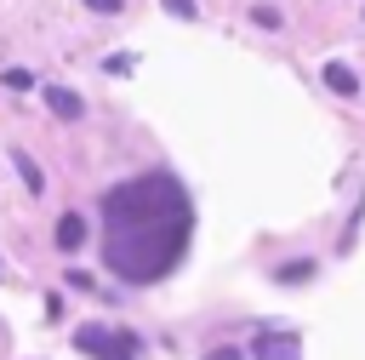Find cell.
<instances>
[{
	"instance_id": "obj_13",
	"label": "cell",
	"mask_w": 365,
	"mask_h": 360,
	"mask_svg": "<svg viewBox=\"0 0 365 360\" xmlns=\"http://www.w3.org/2000/svg\"><path fill=\"white\" fill-rule=\"evenodd\" d=\"M211 360H240V354H234V349H217V354H211Z\"/></svg>"
},
{
	"instance_id": "obj_8",
	"label": "cell",
	"mask_w": 365,
	"mask_h": 360,
	"mask_svg": "<svg viewBox=\"0 0 365 360\" xmlns=\"http://www.w3.org/2000/svg\"><path fill=\"white\" fill-rule=\"evenodd\" d=\"M308 274H314V263H308V257H297V263H279V269H274V280H279V286H302Z\"/></svg>"
},
{
	"instance_id": "obj_10",
	"label": "cell",
	"mask_w": 365,
	"mask_h": 360,
	"mask_svg": "<svg viewBox=\"0 0 365 360\" xmlns=\"http://www.w3.org/2000/svg\"><path fill=\"white\" fill-rule=\"evenodd\" d=\"M160 6H165L171 17H200V6H194V0H160Z\"/></svg>"
},
{
	"instance_id": "obj_7",
	"label": "cell",
	"mask_w": 365,
	"mask_h": 360,
	"mask_svg": "<svg viewBox=\"0 0 365 360\" xmlns=\"http://www.w3.org/2000/svg\"><path fill=\"white\" fill-rule=\"evenodd\" d=\"M17 177H23V189H29V194H40V189H46V177H40L34 154H23V149H17Z\"/></svg>"
},
{
	"instance_id": "obj_2",
	"label": "cell",
	"mask_w": 365,
	"mask_h": 360,
	"mask_svg": "<svg viewBox=\"0 0 365 360\" xmlns=\"http://www.w3.org/2000/svg\"><path fill=\"white\" fill-rule=\"evenodd\" d=\"M74 349H86L97 360H137V337L131 331H108V326H80Z\"/></svg>"
},
{
	"instance_id": "obj_14",
	"label": "cell",
	"mask_w": 365,
	"mask_h": 360,
	"mask_svg": "<svg viewBox=\"0 0 365 360\" xmlns=\"http://www.w3.org/2000/svg\"><path fill=\"white\" fill-rule=\"evenodd\" d=\"M0 280H6V269H0Z\"/></svg>"
},
{
	"instance_id": "obj_12",
	"label": "cell",
	"mask_w": 365,
	"mask_h": 360,
	"mask_svg": "<svg viewBox=\"0 0 365 360\" xmlns=\"http://www.w3.org/2000/svg\"><path fill=\"white\" fill-rule=\"evenodd\" d=\"M86 6H91V11H103V17H108V11H120V6H125V0H86Z\"/></svg>"
},
{
	"instance_id": "obj_5",
	"label": "cell",
	"mask_w": 365,
	"mask_h": 360,
	"mask_svg": "<svg viewBox=\"0 0 365 360\" xmlns=\"http://www.w3.org/2000/svg\"><path fill=\"white\" fill-rule=\"evenodd\" d=\"M46 103H51V114H63V120H80V114H86V103H80L68 86H46Z\"/></svg>"
},
{
	"instance_id": "obj_3",
	"label": "cell",
	"mask_w": 365,
	"mask_h": 360,
	"mask_svg": "<svg viewBox=\"0 0 365 360\" xmlns=\"http://www.w3.org/2000/svg\"><path fill=\"white\" fill-rule=\"evenodd\" d=\"M297 349H302V343H297L291 331H262V337H257V360H297Z\"/></svg>"
},
{
	"instance_id": "obj_4",
	"label": "cell",
	"mask_w": 365,
	"mask_h": 360,
	"mask_svg": "<svg viewBox=\"0 0 365 360\" xmlns=\"http://www.w3.org/2000/svg\"><path fill=\"white\" fill-rule=\"evenodd\" d=\"M319 80H325L336 97H359V91H365V86H359V74H354L348 63H325V69H319Z\"/></svg>"
},
{
	"instance_id": "obj_11",
	"label": "cell",
	"mask_w": 365,
	"mask_h": 360,
	"mask_svg": "<svg viewBox=\"0 0 365 360\" xmlns=\"http://www.w3.org/2000/svg\"><path fill=\"white\" fill-rule=\"evenodd\" d=\"M251 17H257V23H262V29H279V11H274V6H257V11H251Z\"/></svg>"
},
{
	"instance_id": "obj_1",
	"label": "cell",
	"mask_w": 365,
	"mask_h": 360,
	"mask_svg": "<svg viewBox=\"0 0 365 360\" xmlns=\"http://www.w3.org/2000/svg\"><path fill=\"white\" fill-rule=\"evenodd\" d=\"M103 229H108L103 234L108 269L131 286H148L182 263L194 206L171 171H148V177H131V183L103 194Z\"/></svg>"
},
{
	"instance_id": "obj_9",
	"label": "cell",
	"mask_w": 365,
	"mask_h": 360,
	"mask_svg": "<svg viewBox=\"0 0 365 360\" xmlns=\"http://www.w3.org/2000/svg\"><path fill=\"white\" fill-rule=\"evenodd\" d=\"M0 80H6V91H34V74L29 69H6Z\"/></svg>"
},
{
	"instance_id": "obj_6",
	"label": "cell",
	"mask_w": 365,
	"mask_h": 360,
	"mask_svg": "<svg viewBox=\"0 0 365 360\" xmlns=\"http://www.w3.org/2000/svg\"><path fill=\"white\" fill-rule=\"evenodd\" d=\"M57 246H63V251H74V246H86V217H74V211H63V217H57Z\"/></svg>"
}]
</instances>
